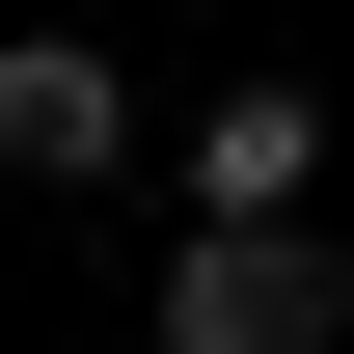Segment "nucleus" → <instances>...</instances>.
<instances>
[{
  "instance_id": "nucleus-1",
  "label": "nucleus",
  "mask_w": 354,
  "mask_h": 354,
  "mask_svg": "<svg viewBox=\"0 0 354 354\" xmlns=\"http://www.w3.org/2000/svg\"><path fill=\"white\" fill-rule=\"evenodd\" d=\"M354 327V245H300V218H191L164 245V354H327Z\"/></svg>"
},
{
  "instance_id": "nucleus-2",
  "label": "nucleus",
  "mask_w": 354,
  "mask_h": 354,
  "mask_svg": "<svg viewBox=\"0 0 354 354\" xmlns=\"http://www.w3.org/2000/svg\"><path fill=\"white\" fill-rule=\"evenodd\" d=\"M109 164H136V82L82 28H0V191H109Z\"/></svg>"
},
{
  "instance_id": "nucleus-3",
  "label": "nucleus",
  "mask_w": 354,
  "mask_h": 354,
  "mask_svg": "<svg viewBox=\"0 0 354 354\" xmlns=\"http://www.w3.org/2000/svg\"><path fill=\"white\" fill-rule=\"evenodd\" d=\"M300 191H327V109L300 82H218L191 109V218H300Z\"/></svg>"
}]
</instances>
